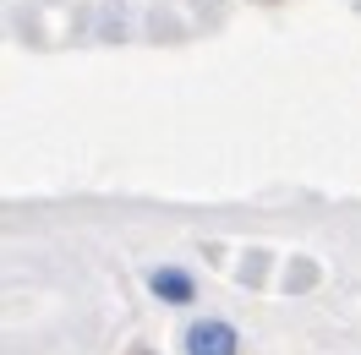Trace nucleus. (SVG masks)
I'll return each instance as SVG.
<instances>
[{
    "mask_svg": "<svg viewBox=\"0 0 361 355\" xmlns=\"http://www.w3.org/2000/svg\"><path fill=\"white\" fill-rule=\"evenodd\" d=\"M180 350L186 355H241V333L225 317H197L180 333Z\"/></svg>",
    "mask_w": 361,
    "mask_h": 355,
    "instance_id": "1",
    "label": "nucleus"
},
{
    "mask_svg": "<svg viewBox=\"0 0 361 355\" xmlns=\"http://www.w3.org/2000/svg\"><path fill=\"white\" fill-rule=\"evenodd\" d=\"M148 295L164 301V306H192V301H197V279H192L186 268H154V273H148Z\"/></svg>",
    "mask_w": 361,
    "mask_h": 355,
    "instance_id": "2",
    "label": "nucleus"
}]
</instances>
